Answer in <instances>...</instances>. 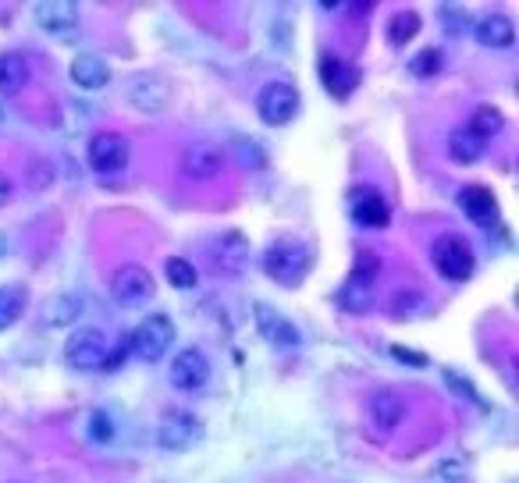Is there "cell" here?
<instances>
[{"label":"cell","mask_w":519,"mask_h":483,"mask_svg":"<svg viewBox=\"0 0 519 483\" xmlns=\"http://www.w3.org/2000/svg\"><path fill=\"white\" fill-rule=\"evenodd\" d=\"M313 267V249L302 242V238H278L267 253H263V270L285 285V289H295L302 285V278L310 274Z\"/></svg>","instance_id":"1"},{"label":"cell","mask_w":519,"mask_h":483,"mask_svg":"<svg viewBox=\"0 0 519 483\" xmlns=\"http://www.w3.org/2000/svg\"><path fill=\"white\" fill-rule=\"evenodd\" d=\"M107 355H111V341H107V334L100 327L75 331L65 345L68 366H75V370H103Z\"/></svg>","instance_id":"2"},{"label":"cell","mask_w":519,"mask_h":483,"mask_svg":"<svg viewBox=\"0 0 519 483\" xmlns=\"http://www.w3.org/2000/svg\"><path fill=\"white\" fill-rule=\"evenodd\" d=\"M171 345H175V323L167 320L164 313L143 320L129 338V349L139 355V359H146V362H157Z\"/></svg>","instance_id":"3"},{"label":"cell","mask_w":519,"mask_h":483,"mask_svg":"<svg viewBox=\"0 0 519 483\" xmlns=\"http://www.w3.org/2000/svg\"><path fill=\"white\" fill-rule=\"evenodd\" d=\"M473 249H470V242L462 238V235H441L438 242H434V267H438V274L441 278H449V281H466L470 274H473Z\"/></svg>","instance_id":"4"},{"label":"cell","mask_w":519,"mask_h":483,"mask_svg":"<svg viewBox=\"0 0 519 483\" xmlns=\"http://www.w3.org/2000/svg\"><path fill=\"white\" fill-rule=\"evenodd\" d=\"M257 110H260V118H263V125L281 129V125L292 121L295 110H299V89L289 86V82H270V86L260 89Z\"/></svg>","instance_id":"5"},{"label":"cell","mask_w":519,"mask_h":483,"mask_svg":"<svg viewBox=\"0 0 519 483\" xmlns=\"http://www.w3.org/2000/svg\"><path fill=\"white\" fill-rule=\"evenodd\" d=\"M207 426L193 416V413H167L157 423V445L164 451H189L203 441Z\"/></svg>","instance_id":"6"},{"label":"cell","mask_w":519,"mask_h":483,"mask_svg":"<svg viewBox=\"0 0 519 483\" xmlns=\"http://www.w3.org/2000/svg\"><path fill=\"white\" fill-rule=\"evenodd\" d=\"M125 97L135 110L143 114H161L164 107H171V82L164 75H135L125 82Z\"/></svg>","instance_id":"7"},{"label":"cell","mask_w":519,"mask_h":483,"mask_svg":"<svg viewBox=\"0 0 519 483\" xmlns=\"http://www.w3.org/2000/svg\"><path fill=\"white\" fill-rule=\"evenodd\" d=\"M36 26L58 39H75L79 29V4L71 0H39L36 4Z\"/></svg>","instance_id":"8"},{"label":"cell","mask_w":519,"mask_h":483,"mask_svg":"<svg viewBox=\"0 0 519 483\" xmlns=\"http://www.w3.org/2000/svg\"><path fill=\"white\" fill-rule=\"evenodd\" d=\"M129 163V139L118 131H97L90 139V167L100 174H114Z\"/></svg>","instance_id":"9"},{"label":"cell","mask_w":519,"mask_h":483,"mask_svg":"<svg viewBox=\"0 0 519 483\" xmlns=\"http://www.w3.org/2000/svg\"><path fill=\"white\" fill-rule=\"evenodd\" d=\"M253 317H257L263 341H270L274 349H299V327H295L285 313H278L274 306L257 302V306H253Z\"/></svg>","instance_id":"10"},{"label":"cell","mask_w":519,"mask_h":483,"mask_svg":"<svg viewBox=\"0 0 519 483\" xmlns=\"http://www.w3.org/2000/svg\"><path fill=\"white\" fill-rule=\"evenodd\" d=\"M111 295H114V302H122V306H143V302L154 295V278H150V270H143V267H122V270L111 278Z\"/></svg>","instance_id":"11"},{"label":"cell","mask_w":519,"mask_h":483,"mask_svg":"<svg viewBox=\"0 0 519 483\" xmlns=\"http://www.w3.org/2000/svg\"><path fill=\"white\" fill-rule=\"evenodd\" d=\"M349 214H353V221L363 227H385L391 217L388 199L377 193V189H370V185L353 189V195H349Z\"/></svg>","instance_id":"12"},{"label":"cell","mask_w":519,"mask_h":483,"mask_svg":"<svg viewBox=\"0 0 519 483\" xmlns=\"http://www.w3.org/2000/svg\"><path fill=\"white\" fill-rule=\"evenodd\" d=\"M210 381V362L199 349H182L171 362V384L178 391H199Z\"/></svg>","instance_id":"13"},{"label":"cell","mask_w":519,"mask_h":483,"mask_svg":"<svg viewBox=\"0 0 519 483\" xmlns=\"http://www.w3.org/2000/svg\"><path fill=\"white\" fill-rule=\"evenodd\" d=\"M317 71H321V82H324V89L331 93V97L345 100L353 89L359 86V71L349 61H342V58H334V54H321V65H317Z\"/></svg>","instance_id":"14"},{"label":"cell","mask_w":519,"mask_h":483,"mask_svg":"<svg viewBox=\"0 0 519 483\" xmlns=\"http://www.w3.org/2000/svg\"><path fill=\"white\" fill-rule=\"evenodd\" d=\"M366 413H370V423H374L381 434H391V430L402 423V416H406V398H402L398 391H377V394L370 398Z\"/></svg>","instance_id":"15"},{"label":"cell","mask_w":519,"mask_h":483,"mask_svg":"<svg viewBox=\"0 0 519 483\" xmlns=\"http://www.w3.org/2000/svg\"><path fill=\"white\" fill-rule=\"evenodd\" d=\"M459 206H462V214L470 217V221H477V225H494V217H498V199L491 189L484 185H466L462 193H459Z\"/></svg>","instance_id":"16"},{"label":"cell","mask_w":519,"mask_h":483,"mask_svg":"<svg viewBox=\"0 0 519 483\" xmlns=\"http://www.w3.org/2000/svg\"><path fill=\"white\" fill-rule=\"evenodd\" d=\"M477 43L481 47H494V50H505V47H513L516 43V26H513V18H505V15H487L477 22Z\"/></svg>","instance_id":"17"},{"label":"cell","mask_w":519,"mask_h":483,"mask_svg":"<svg viewBox=\"0 0 519 483\" xmlns=\"http://www.w3.org/2000/svg\"><path fill=\"white\" fill-rule=\"evenodd\" d=\"M210 257L221 270H238L246 257H249V242L238 235V231H225L221 238L210 242Z\"/></svg>","instance_id":"18"},{"label":"cell","mask_w":519,"mask_h":483,"mask_svg":"<svg viewBox=\"0 0 519 483\" xmlns=\"http://www.w3.org/2000/svg\"><path fill=\"white\" fill-rule=\"evenodd\" d=\"M29 82V61L18 50L0 54V97H18Z\"/></svg>","instance_id":"19"},{"label":"cell","mask_w":519,"mask_h":483,"mask_svg":"<svg viewBox=\"0 0 519 483\" xmlns=\"http://www.w3.org/2000/svg\"><path fill=\"white\" fill-rule=\"evenodd\" d=\"M182 167L193 182H210L221 174V150L214 146H189L185 157H182Z\"/></svg>","instance_id":"20"},{"label":"cell","mask_w":519,"mask_h":483,"mask_svg":"<svg viewBox=\"0 0 519 483\" xmlns=\"http://www.w3.org/2000/svg\"><path fill=\"white\" fill-rule=\"evenodd\" d=\"M71 82L82 86V89H103L111 82V68L97 54H79L71 61Z\"/></svg>","instance_id":"21"},{"label":"cell","mask_w":519,"mask_h":483,"mask_svg":"<svg viewBox=\"0 0 519 483\" xmlns=\"http://www.w3.org/2000/svg\"><path fill=\"white\" fill-rule=\"evenodd\" d=\"M79 313H82V302L75 295H50L39 306V323L43 327H68V323L79 320Z\"/></svg>","instance_id":"22"},{"label":"cell","mask_w":519,"mask_h":483,"mask_svg":"<svg viewBox=\"0 0 519 483\" xmlns=\"http://www.w3.org/2000/svg\"><path fill=\"white\" fill-rule=\"evenodd\" d=\"M26 306H29V295L22 285H0V331H7L22 320Z\"/></svg>","instance_id":"23"},{"label":"cell","mask_w":519,"mask_h":483,"mask_svg":"<svg viewBox=\"0 0 519 483\" xmlns=\"http://www.w3.org/2000/svg\"><path fill=\"white\" fill-rule=\"evenodd\" d=\"M449 157L455 163H477L484 157V139H477L470 129H455L449 135Z\"/></svg>","instance_id":"24"},{"label":"cell","mask_w":519,"mask_h":483,"mask_svg":"<svg viewBox=\"0 0 519 483\" xmlns=\"http://www.w3.org/2000/svg\"><path fill=\"white\" fill-rule=\"evenodd\" d=\"M466 129L473 131L477 139H491V135H498V131L505 129V114L498 110V107H491V103H481L477 110H473V118H470V125Z\"/></svg>","instance_id":"25"},{"label":"cell","mask_w":519,"mask_h":483,"mask_svg":"<svg viewBox=\"0 0 519 483\" xmlns=\"http://www.w3.org/2000/svg\"><path fill=\"white\" fill-rule=\"evenodd\" d=\"M338 302H342V310H349V313H366V310L374 306V285L349 278V285L342 289Z\"/></svg>","instance_id":"26"},{"label":"cell","mask_w":519,"mask_h":483,"mask_svg":"<svg viewBox=\"0 0 519 483\" xmlns=\"http://www.w3.org/2000/svg\"><path fill=\"white\" fill-rule=\"evenodd\" d=\"M417 33H420V15H417V11H395V15H391V22H388L391 47H406Z\"/></svg>","instance_id":"27"},{"label":"cell","mask_w":519,"mask_h":483,"mask_svg":"<svg viewBox=\"0 0 519 483\" xmlns=\"http://www.w3.org/2000/svg\"><path fill=\"white\" fill-rule=\"evenodd\" d=\"M441 68H445V54H441V50H434V47L420 50V54L409 61V71H413L417 79H430V75H438Z\"/></svg>","instance_id":"28"},{"label":"cell","mask_w":519,"mask_h":483,"mask_svg":"<svg viewBox=\"0 0 519 483\" xmlns=\"http://www.w3.org/2000/svg\"><path fill=\"white\" fill-rule=\"evenodd\" d=\"M167 281L175 285V289H196V267L189 263V259H182V257H171L167 263Z\"/></svg>","instance_id":"29"},{"label":"cell","mask_w":519,"mask_h":483,"mask_svg":"<svg viewBox=\"0 0 519 483\" xmlns=\"http://www.w3.org/2000/svg\"><path fill=\"white\" fill-rule=\"evenodd\" d=\"M417 310H423V295L417 289H398L391 295V313L395 317H413Z\"/></svg>","instance_id":"30"},{"label":"cell","mask_w":519,"mask_h":483,"mask_svg":"<svg viewBox=\"0 0 519 483\" xmlns=\"http://www.w3.org/2000/svg\"><path fill=\"white\" fill-rule=\"evenodd\" d=\"M377 274H381V259L363 249V253L356 257V267H353V278H356V281H370V285H374V281H377Z\"/></svg>","instance_id":"31"},{"label":"cell","mask_w":519,"mask_h":483,"mask_svg":"<svg viewBox=\"0 0 519 483\" xmlns=\"http://www.w3.org/2000/svg\"><path fill=\"white\" fill-rule=\"evenodd\" d=\"M90 437L100 441V445H107V441L114 437V426H111V419L103 416V413H97V416L90 419Z\"/></svg>","instance_id":"32"},{"label":"cell","mask_w":519,"mask_h":483,"mask_svg":"<svg viewBox=\"0 0 519 483\" xmlns=\"http://www.w3.org/2000/svg\"><path fill=\"white\" fill-rule=\"evenodd\" d=\"M391 355H395V359H402V362H413V366H427V355L409 352V349H402V345H395V349H391Z\"/></svg>","instance_id":"33"},{"label":"cell","mask_w":519,"mask_h":483,"mask_svg":"<svg viewBox=\"0 0 519 483\" xmlns=\"http://www.w3.org/2000/svg\"><path fill=\"white\" fill-rule=\"evenodd\" d=\"M11 195H15V182L0 171V206H7V199H11Z\"/></svg>","instance_id":"34"},{"label":"cell","mask_w":519,"mask_h":483,"mask_svg":"<svg viewBox=\"0 0 519 483\" xmlns=\"http://www.w3.org/2000/svg\"><path fill=\"white\" fill-rule=\"evenodd\" d=\"M7 249H11V246H7V238H4V231H0V259L7 257Z\"/></svg>","instance_id":"35"}]
</instances>
